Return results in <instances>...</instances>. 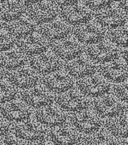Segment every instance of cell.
<instances>
[{
    "label": "cell",
    "instance_id": "38",
    "mask_svg": "<svg viewBox=\"0 0 128 145\" xmlns=\"http://www.w3.org/2000/svg\"><path fill=\"white\" fill-rule=\"evenodd\" d=\"M120 8L127 12V0H118V6Z\"/></svg>",
    "mask_w": 128,
    "mask_h": 145
},
{
    "label": "cell",
    "instance_id": "27",
    "mask_svg": "<svg viewBox=\"0 0 128 145\" xmlns=\"http://www.w3.org/2000/svg\"><path fill=\"white\" fill-rule=\"evenodd\" d=\"M116 143L115 137L104 128H99L86 138V145H116Z\"/></svg>",
    "mask_w": 128,
    "mask_h": 145
},
{
    "label": "cell",
    "instance_id": "36",
    "mask_svg": "<svg viewBox=\"0 0 128 145\" xmlns=\"http://www.w3.org/2000/svg\"><path fill=\"white\" fill-rule=\"evenodd\" d=\"M22 6L24 7H30V6H32L36 3H38L44 0H17Z\"/></svg>",
    "mask_w": 128,
    "mask_h": 145
},
{
    "label": "cell",
    "instance_id": "35",
    "mask_svg": "<svg viewBox=\"0 0 128 145\" xmlns=\"http://www.w3.org/2000/svg\"><path fill=\"white\" fill-rule=\"evenodd\" d=\"M9 129V121L0 115V136L4 133H7Z\"/></svg>",
    "mask_w": 128,
    "mask_h": 145
},
{
    "label": "cell",
    "instance_id": "34",
    "mask_svg": "<svg viewBox=\"0 0 128 145\" xmlns=\"http://www.w3.org/2000/svg\"><path fill=\"white\" fill-rule=\"evenodd\" d=\"M57 8H65L78 3L80 0H49Z\"/></svg>",
    "mask_w": 128,
    "mask_h": 145
},
{
    "label": "cell",
    "instance_id": "6",
    "mask_svg": "<svg viewBox=\"0 0 128 145\" xmlns=\"http://www.w3.org/2000/svg\"><path fill=\"white\" fill-rule=\"evenodd\" d=\"M96 22L103 28L109 30L122 26L127 24V12L113 5L96 12Z\"/></svg>",
    "mask_w": 128,
    "mask_h": 145
},
{
    "label": "cell",
    "instance_id": "33",
    "mask_svg": "<svg viewBox=\"0 0 128 145\" xmlns=\"http://www.w3.org/2000/svg\"><path fill=\"white\" fill-rule=\"evenodd\" d=\"M0 145H24V144L14 133H4L0 136Z\"/></svg>",
    "mask_w": 128,
    "mask_h": 145
},
{
    "label": "cell",
    "instance_id": "32",
    "mask_svg": "<svg viewBox=\"0 0 128 145\" xmlns=\"http://www.w3.org/2000/svg\"><path fill=\"white\" fill-rule=\"evenodd\" d=\"M113 94L122 102L127 101V82H122L116 83L113 87Z\"/></svg>",
    "mask_w": 128,
    "mask_h": 145
},
{
    "label": "cell",
    "instance_id": "31",
    "mask_svg": "<svg viewBox=\"0 0 128 145\" xmlns=\"http://www.w3.org/2000/svg\"><path fill=\"white\" fill-rule=\"evenodd\" d=\"M15 43V38L7 31H0V52L8 50Z\"/></svg>",
    "mask_w": 128,
    "mask_h": 145
},
{
    "label": "cell",
    "instance_id": "10",
    "mask_svg": "<svg viewBox=\"0 0 128 145\" xmlns=\"http://www.w3.org/2000/svg\"><path fill=\"white\" fill-rule=\"evenodd\" d=\"M74 37L81 43L93 44L105 37V30L99 24L94 21H88L75 26L74 30Z\"/></svg>",
    "mask_w": 128,
    "mask_h": 145
},
{
    "label": "cell",
    "instance_id": "19",
    "mask_svg": "<svg viewBox=\"0 0 128 145\" xmlns=\"http://www.w3.org/2000/svg\"><path fill=\"white\" fill-rule=\"evenodd\" d=\"M36 119L44 126L50 127L62 125L66 122L67 115L58 105H49L38 109L35 112Z\"/></svg>",
    "mask_w": 128,
    "mask_h": 145
},
{
    "label": "cell",
    "instance_id": "17",
    "mask_svg": "<svg viewBox=\"0 0 128 145\" xmlns=\"http://www.w3.org/2000/svg\"><path fill=\"white\" fill-rule=\"evenodd\" d=\"M50 42L39 32H33L18 42V48L27 55H37L42 54L49 48Z\"/></svg>",
    "mask_w": 128,
    "mask_h": 145
},
{
    "label": "cell",
    "instance_id": "4",
    "mask_svg": "<svg viewBox=\"0 0 128 145\" xmlns=\"http://www.w3.org/2000/svg\"><path fill=\"white\" fill-rule=\"evenodd\" d=\"M22 100L32 108H41L52 105L55 96L53 93L43 85H35L21 92Z\"/></svg>",
    "mask_w": 128,
    "mask_h": 145
},
{
    "label": "cell",
    "instance_id": "23",
    "mask_svg": "<svg viewBox=\"0 0 128 145\" xmlns=\"http://www.w3.org/2000/svg\"><path fill=\"white\" fill-rule=\"evenodd\" d=\"M36 30V24L27 15L8 22L6 31L15 38H23L33 32Z\"/></svg>",
    "mask_w": 128,
    "mask_h": 145
},
{
    "label": "cell",
    "instance_id": "42",
    "mask_svg": "<svg viewBox=\"0 0 128 145\" xmlns=\"http://www.w3.org/2000/svg\"><path fill=\"white\" fill-rule=\"evenodd\" d=\"M5 1H7V0H0V4L1 3H3V2H5Z\"/></svg>",
    "mask_w": 128,
    "mask_h": 145
},
{
    "label": "cell",
    "instance_id": "25",
    "mask_svg": "<svg viewBox=\"0 0 128 145\" xmlns=\"http://www.w3.org/2000/svg\"><path fill=\"white\" fill-rule=\"evenodd\" d=\"M25 7L17 0H7L0 4V20L5 22L13 21L23 15Z\"/></svg>",
    "mask_w": 128,
    "mask_h": 145
},
{
    "label": "cell",
    "instance_id": "7",
    "mask_svg": "<svg viewBox=\"0 0 128 145\" xmlns=\"http://www.w3.org/2000/svg\"><path fill=\"white\" fill-rule=\"evenodd\" d=\"M86 53L94 62L106 63L119 57L120 49L108 40H101L87 47Z\"/></svg>",
    "mask_w": 128,
    "mask_h": 145
},
{
    "label": "cell",
    "instance_id": "15",
    "mask_svg": "<svg viewBox=\"0 0 128 145\" xmlns=\"http://www.w3.org/2000/svg\"><path fill=\"white\" fill-rule=\"evenodd\" d=\"M101 75L109 82H122L127 79V64L124 58H116L103 63L100 67Z\"/></svg>",
    "mask_w": 128,
    "mask_h": 145
},
{
    "label": "cell",
    "instance_id": "37",
    "mask_svg": "<svg viewBox=\"0 0 128 145\" xmlns=\"http://www.w3.org/2000/svg\"><path fill=\"white\" fill-rule=\"evenodd\" d=\"M28 145H55L50 140H47V139H40V140H37V141H32L30 142Z\"/></svg>",
    "mask_w": 128,
    "mask_h": 145
},
{
    "label": "cell",
    "instance_id": "40",
    "mask_svg": "<svg viewBox=\"0 0 128 145\" xmlns=\"http://www.w3.org/2000/svg\"><path fill=\"white\" fill-rule=\"evenodd\" d=\"M119 145H127V138H122V140L119 142Z\"/></svg>",
    "mask_w": 128,
    "mask_h": 145
},
{
    "label": "cell",
    "instance_id": "20",
    "mask_svg": "<svg viewBox=\"0 0 128 145\" xmlns=\"http://www.w3.org/2000/svg\"><path fill=\"white\" fill-rule=\"evenodd\" d=\"M44 86L55 93H63L74 86V78L65 71L57 70L45 75L43 78Z\"/></svg>",
    "mask_w": 128,
    "mask_h": 145
},
{
    "label": "cell",
    "instance_id": "18",
    "mask_svg": "<svg viewBox=\"0 0 128 145\" xmlns=\"http://www.w3.org/2000/svg\"><path fill=\"white\" fill-rule=\"evenodd\" d=\"M9 82L15 87L27 89L38 84V74L30 66L22 65L9 73Z\"/></svg>",
    "mask_w": 128,
    "mask_h": 145
},
{
    "label": "cell",
    "instance_id": "5",
    "mask_svg": "<svg viewBox=\"0 0 128 145\" xmlns=\"http://www.w3.org/2000/svg\"><path fill=\"white\" fill-rule=\"evenodd\" d=\"M72 123L74 127L81 133L89 134L100 128L102 125L101 116L92 110L85 109L72 115Z\"/></svg>",
    "mask_w": 128,
    "mask_h": 145
},
{
    "label": "cell",
    "instance_id": "16",
    "mask_svg": "<svg viewBox=\"0 0 128 145\" xmlns=\"http://www.w3.org/2000/svg\"><path fill=\"white\" fill-rule=\"evenodd\" d=\"M49 136L55 145H75L80 139V132L74 126L65 123L51 127Z\"/></svg>",
    "mask_w": 128,
    "mask_h": 145
},
{
    "label": "cell",
    "instance_id": "21",
    "mask_svg": "<svg viewBox=\"0 0 128 145\" xmlns=\"http://www.w3.org/2000/svg\"><path fill=\"white\" fill-rule=\"evenodd\" d=\"M97 69L96 62L90 57L86 55H79L78 57L69 60L66 65L67 72L72 77L82 78L96 72Z\"/></svg>",
    "mask_w": 128,
    "mask_h": 145
},
{
    "label": "cell",
    "instance_id": "8",
    "mask_svg": "<svg viewBox=\"0 0 128 145\" xmlns=\"http://www.w3.org/2000/svg\"><path fill=\"white\" fill-rule=\"evenodd\" d=\"M95 111L103 117L109 118L124 112V102L120 100L113 93H105L94 101Z\"/></svg>",
    "mask_w": 128,
    "mask_h": 145
},
{
    "label": "cell",
    "instance_id": "39",
    "mask_svg": "<svg viewBox=\"0 0 128 145\" xmlns=\"http://www.w3.org/2000/svg\"><path fill=\"white\" fill-rule=\"evenodd\" d=\"M4 75H5V71L3 67L0 66V81L3 80V78L4 77Z\"/></svg>",
    "mask_w": 128,
    "mask_h": 145
},
{
    "label": "cell",
    "instance_id": "24",
    "mask_svg": "<svg viewBox=\"0 0 128 145\" xmlns=\"http://www.w3.org/2000/svg\"><path fill=\"white\" fill-rule=\"evenodd\" d=\"M25 62L26 56L18 48L0 52V66L3 69L12 71L24 65Z\"/></svg>",
    "mask_w": 128,
    "mask_h": 145
},
{
    "label": "cell",
    "instance_id": "1",
    "mask_svg": "<svg viewBox=\"0 0 128 145\" xmlns=\"http://www.w3.org/2000/svg\"><path fill=\"white\" fill-rule=\"evenodd\" d=\"M14 134L21 140L37 141L44 138L46 127L36 118H27L17 122L14 127Z\"/></svg>",
    "mask_w": 128,
    "mask_h": 145
},
{
    "label": "cell",
    "instance_id": "11",
    "mask_svg": "<svg viewBox=\"0 0 128 145\" xmlns=\"http://www.w3.org/2000/svg\"><path fill=\"white\" fill-rule=\"evenodd\" d=\"M60 15L62 20L69 25L77 26L90 21L92 18V12L84 3L78 2L73 5L62 8Z\"/></svg>",
    "mask_w": 128,
    "mask_h": 145
},
{
    "label": "cell",
    "instance_id": "2",
    "mask_svg": "<svg viewBox=\"0 0 128 145\" xmlns=\"http://www.w3.org/2000/svg\"><path fill=\"white\" fill-rule=\"evenodd\" d=\"M78 88L87 97H99L107 93L110 88V82L100 74H92L80 78L78 81Z\"/></svg>",
    "mask_w": 128,
    "mask_h": 145
},
{
    "label": "cell",
    "instance_id": "26",
    "mask_svg": "<svg viewBox=\"0 0 128 145\" xmlns=\"http://www.w3.org/2000/svg\"><path fill=\"white\" fill-rule=\"evenodd\" d=\"M106 129L115 137L127 138V112L109 117L105 121Z\"/></svg>",
    "mask_w": 128,
    "mask_h": 145
},
{
    "label": "cell",
    "instance_id": "13",
    "mask_svg": "<svg viewBox=\"0 0 128 145\" xmlns=\"http://www.w3.org/2000/svg\"><path fill=\"white\" fill-rule=\"evenodd\" d=\"M0 114L8 121H21L30 117V107L21 99H12L0 106Z\"/></svg>",
    "mask_w": 128,
    "mask_h": 145
},
{
    "label": "cell",
    "instance_id": "3",
    "mask_svg": "<svg viewBox=\"0 0 128 145\" xmlns=\"http://www.w3.org/2000/svg\"><path fill=\"white\" fill-rule=\"evenodd\" d=\"M56 103L62 110L74 113L86 109L89 106L90 100L79 89L70 88L57 95Z\"/></svg>",
    "mask_w": 128,
    "mask_h": 145
},
{
    "label": "cell",
    "instance_id": "30",
    "mask_svg": "<svg viewBox=\"0 0 128 145\" xmlns=\"http://www.w3.org/2000/svg\"><path fill=\"white\" fill-rule=\"evenodd\" d=\"M115 0H83V3L91 10H101L111 6Z\"/></svg>",
    "mask_w": 128,
    "mask_h": 145
},
{
    "label": "cell",
    "instance_id": "9",
    "mask_svg": "<svg viewBox=\"0 0 128 145\" xmlns=\"http://www.w3.org/2000/svg\"><path fill=\"white\" fill-rule=\"evenodd\" d=\"M58 8L50 1L44 0L38 3L30 6L27 9L26 15L35 24H45L55 19L58 15Z\"/></svg>",
    "mask_w": 128,
    "mask_h": 145
},
{
    "label": "cell",
    "instance_id": "14",
    "mask_svg": "<svg viewBox=\"0 0 128 145\" xmlns=\"http://www.w3.org/2000/svg\"><path fill=\"white\" fill-rule=\"evenodd\" d=\"M30 67L37 73L49 74L59 70L62 65L61 59H59L53 52L45 51L42 54L32 56L29 60Z\"/></svg>",
    "mask_w": 128,
    "mask_h": 145
},
{
    "label": "cell",
    "instance_id": "29",
    "mask_svg": "<svg viewBox=\"0 0 128 145\" xmlns=\"http://www.w3.org/2000/svg\"><path fill=\"white\" fill-rule=\"evenodd\" d=\"M17 95V89L8 81H0V103L3 104L14 99Z\"/></svg>",
    "mask_w": 128,
    "mask_h": 145
},
{
    "label": "cell",
    "instance_id": "22",
    "mask_svg": "<svg viewBox=\"0 0 128 145\" xmlns=\"http://www.w3.org/2000/svg\"><path fill=\"white\" fill-rule=\"evenodd\" d=\"M71 26L61 19H55L50 22L41 25L39 33L49 41H58L68 37Z\"/></svg>",
    "mask_w": 128,
    "mask_h": 145
},
{
    "label": "cell",
    "instance_id": "41",
    "mask_svg": "<svg viewBox=\"0 0 128 145\" xmlns=\"http://www.w3.org/2000/svg\"><path fill=\"white\" fill-rule=\"evenodd\" d=\"M3 26V21H2V20H0V31L2 30Z\"/></svg>",
    "mask_w": 128,
    "mask_h": 145
},
{
    "label": "cell",
    "instance_id": "43",
    "mask_svg": "<svg viewBox=\"0 0 128 145\" xmlns=\"http://www.w3.org/2000/svg\"><path fill=\"white\" fill-rule=\"evenodd\" d=\"M75 145H81V144H75Z\"/></svg>",
    "mask_w": 128,
    "mask_h": 145
},
{
    "label": "cell",
    "instance_id": "28",
    "mask_svg": "<svg viewBox=\"0 0 128 145\" xmlns=\"http://www.w3.org/2000/svg\"><path fill=\"white\" fill-rule=\"evenodd\" d=\"M109 41L116 46H120L122 48H127V24L111 29L109 32Z\"/></svg>",
    "mask_w": 128,
    "mask_h": 145
},
{
    "label": "cell",
    "instance_id": "12",
    "mask_svg": "<svg viewBox=\"0 0 128 145\" xmlns=\"http://www.w3.org/2000/svg\"><path fill=\"white\" fill-rule=\"evenodd\" d=\"M52 52L59 59L69 61L82 54L83 45L75 37H67L53 43Z\"/></svg>",
    "mask_w": 128,
    "mask_h": 145
}]
</instances>
